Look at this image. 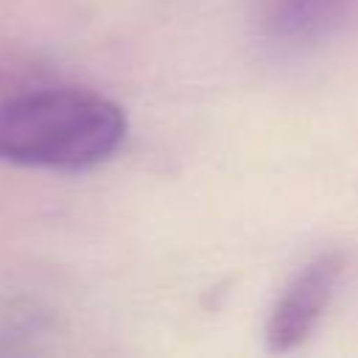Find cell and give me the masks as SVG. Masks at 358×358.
<instances>
[{
  "label": "cell",
  "instance_id": "6da1fadb",
  "mask_svg": "<svg viewBox=\"0 0 358 358\" xmlns=\"http://www.w3.org/2000/svg\"><path fill=\"white\" fill-rule=\"evenodd\" d=\"M126 112L106 95L73 84L0 90V159L25 168L84 171L126 140Z\"/></svg>",
  "mask_w": 358,
  "mask_h": 358
},
{
  "label": "cell",
  "instance_id": "7a4b0ae2",
  "mask_svg": "<svg viewBox=\"0 0 358 358\" xmlns=\"http://www.w3.org/2000/svg\"><path fill=\"white\" fill-rule=\"evenodd\" d=\"M341 274L344 255L319 252L282 285L263 324V341L268 352H291L313 336L336 296Z\"/></svg>",
  "mask_w": 358,
  "mask_h": 358
},
{
  "label": "cell",
  "instance_id": "3957f363",
  "mask_svg": "<svg viewBox=\"0 0 358 358\" xmlns=\"http://www.w3.org/2000/svg\"><path fill=\"white\" fill-rule=\"evenodd\" d=\"M344 0H268V22L277 34H313L333 22Z\"/></svg>",
  "mask_w": 358,
  "mask_h": 358
}]
</instances>
